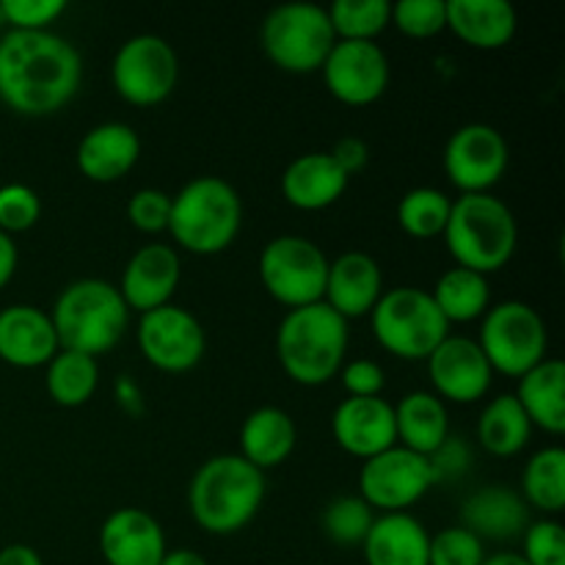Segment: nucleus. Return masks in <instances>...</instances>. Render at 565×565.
<instances>
[{
  "label": "nucleus",
  "instance_id": "f257e3e1",
  "mask_svg": "<svg viewBox=\"0 0 565 565\" xmlns=\"http://www.w3.org/2000/svg\"><path fill=\"white\" fill-rule=\"evenodd\" d=\"M83 81V58L53 31H9L0 36V103L20 116H53L72 103Z\"/></svg>",
  "mask_w": 565,
  "mask_h": 565
},
{
  "label": "nucleus",
  "instance_id": "f03ea898",
  "mask_svg": "<svg viewBox=\"0 0 565 565\" xmlns=\"http://www.w3.org/2000/svg\"><path fill=\"white\" fill-rule=\"evenodd\" d=\"M265 500V472L235 456H213L188 486V508L204 533L235 535L257 516Z\"/></svg>",
  "mask_w": 565,
  "mask_h": 565
},
{
  "label": "nucleus",
  "instance_id": "7ed1b4c3",
  "mask_svg": "<svg viewBox=\"0 0 565 565\" xmlns=\"http://www.w3.org/2000/svg\"><path fill=\"white\" fill-rule=\"evenodd\" d=\"M351 329L329 303L287 309L276 329V359L287 379L301 386H320L337 379L345 364Z\"/></svg>",
  "mask_w": 565,
  "mask_h": 565
},
{
  "label": "nucleus",
  "instance_id": "20e7f679",
  "mask_svg": "<svg viewBox=\"0 0 565 565\" xmlns=\"http://www.w3.org/2000/svg\"><path fill=\"white\" fill-rule=\"evenodd\" d=\"M50 320L58 337V351L99 359L121 342L130 323V309L119 287L110 281L77 279L58 292Z\"/></svg>",
  "mask_w": 565,
  "mask_h": 565
},
{
  "label": "nucleus",
  "instance_id": "39448f33",
  "mask_svg": "<svg viewBox=\"0 0 565 565\" xmlns=\"http://www.w3.org/2000/svg\"><path fill=\"white\" fill-rule=\"evenodd\" d=\"M441 237L456 265L489 276L505 268L516 254L519 224L511 207L494 193H463L452 199Z\"/></svg>",
  "mask_w": 565,
  "mask_h": 565
},
{
  "label": "nucleus",
  "instance_id": "423d86ee",
  "mask_svg": "<svg viewBox=\"0 0 565 565\" xmlns=\"http://www.w3.org/2000/svg\"><path fill=\"white\" fill-rule=\"evenodd\" d=\"M243 224L241 193L221 177H196L171 196L169 235L185 252L210 257L235 243Z\"/></svg>",
  "mask_w": 565,
  "mask_h": 565
},
{
  "label": "nucleus",
  "instance_id": "0eeeda50",
  "mask_svg": "<svg viewBox=\"0 0 565 565\" xmlns=\"http://www.w3.org/2000/svg\"><path fill=\"white\" fill-rule=\"evenodd\" d=\"M370 326L392 356L403 362H425L450 337V323L423 287H392L370 312Z\"/></svg>",
  "mask_w": 565,
  "mask_h": 565
},
{
  "label": "nucleus",
  "instance_id": "6e6552de",
  "mask_svg": "<svg viewBox=\"0 0 565 565\" xmlns=\"http://www.w3.org/2000/svg\"><path fill=\"white\" fill-rule=\"evenodd\" d=\"M263 50L270 64L292 75L320 72L337 44L329 11L318 3H281L263 22Z\"/></svg>",
  "mask_w": 565,
  "mask_h": 565
},
{
  "label": "nucleus",
  "instance_id": "1a4fd4ad",
  "mask_svg": "<svg viewBox=\"0 0 565 565\" xmlns=\"http://www.w3.org/2000/svg\"><path fill=\"white\" fill-rule=\"evenodd\" d=\"M475 342L494 373L522 379L546 359L550 331L539 309L524 301H502L480 318V334Z\"/></svg>",
  "mask_w": 565,
  "mask_h": 565
},
{
  "label": "nucleus",
  "instance_id": "9d476101",
  "mask_svg": "<svg viewBox=\"0 0 565 565\" xmlns=\"http://www.w3.org/2000/svg\"><path fill=\"white\" fill-rule=\"evenodd\" d=\"M329 257L318 243L301 235H279L259 254V279L268 296L287 309L323 301Z\"/></svg>",
  "mask_w": 565,
  "mask_h": 565
},
{
  "label": "nucleus",
  "instance_id": "9b49d317",
  "mask_svg": "<svg viewBox=\"0 0 565 565\" xmlns=\"http://www.w3.org/2000/svg\"><path fill=\"white\" fill-rule=\"evenodd\" d=\"M180 77V58L174 47L158 33L130 36L114 55L110 81L125 103L152 108L171 97Z\"/></svg>",
  "mask_w": 565,
  "mask_h": 565
},
{
  "label": "nucleus",
  "instance_id": "f8f14e48",
  "mask_svg": "<svg viewBox=\"0 0 565 565\" xmlns=\"http://www.w3.org/2000/svg\"><path fill=\"white\" fill-rule=\"evenodd\" d=\"M434 486L436 475L428 458L401 445L367 458L359 472V497L381 513H406Z\"/></svg>",
  "mask_w": 565,
  "mask_h": 565
},
{
  "label": "nucleus",
  "instance_id": "ddd939ff",
  "mask_svg": "<svg viewBox=\"0 0 565 565\" xmlns=\"http://www.w3.org/2000/svg\"><path fill=\"white\" fill-rule=\"evenodd\" d=\"M138 351L154 370L169 375L191 373L207 351L202 323L177 303L143 312L136 329Z\"/></svg>",
  "mask_w": 565,
  "mask_h": 565
},
{
  "label": "nucleus",
  "instance_id": "4468645a",
  "mask_svg": "<svg viewBox=\"0 0 565 565\" xmlns=\"http://www.w3.org/2000/svg\"><path fill=\"white\" fill-rule=\"evenodd\" d=\"M511 149L497 127L472 121L447 138L445 174L452 188L463 193H491L505 177Z\"/></svg>",
  "mask_w": 565,
  "mask_h": 565
},
{
  "label": "nucleus",
  "instance_id": "2eb2a0df",
  "mask_svg": "<svg viewBox=\"0 0 565 565\" xmlns=\"http://www.w3.org/2000/svg\"><path fill=\"white\" fill-rule=\"evenodd\" d=\"M331 97L351 108H364L390 88V58L375 42H340L320 66Z\"/></svg>",
  "mask_w": 565,
  "mask_h": 565
},
{
  "label": "nucleus",
  "instance_id": "dca6fc26",
  "mask_svg": "<svg viewBox=\"0 0 565 565\" xmlns=\"http://www.w3.org/2000/svg\"><path fill=\"white\" fill-rule=\"evenodd\" d=\"M425 362H428L434 395L441 401L469 406L489 395L494 370L472 337L450 334Z\"/></svg>",
  "mask_w": 565,
  "mask_h": 565
},
{
  "label": "nucleus",
  "instance_id": "f3484780",
  "mask_svg": "<svg viewBox=\"0 0 565 565\" xmlns=\"http://www.w3.org/2000/svg\"><path fill=\"white\" fill-rule=\"evenodd\" d=\"M331 436L348 456L367 461L397 445L395 406L386 397H345L331 417Z\"/></svg>",
  "mask_w": 565,
  "mask_h": 565
},
{
  "label": "nucleus",
  "instance_id": "a211bd4d",
  "mask_svg": "<svg viewBox=\"0 0 565 565\" xmlns=\"http://www.w3.org/2000/svg\"><path fill=\"white\" fill-rule=\"evenodd\" d=\"M182 279V263L177 248L169 243H147L130 257L121 270L119 292L127 309L136 312H152L166 307L174 298Z\"/></svg>",
  "mask_w": 565,
  "mask_h": 565
},
{
  "label": "nucleus",
  "instance_id": "6ab92c4d",
  "mask_svg": "<svg viewBox=\"0 0 565 565\" xmlns=\"http://www.w3.org/2000/svg\"><path fill=\"white\" fill-rule=\"evenodd\" d=\"M99 552L108 565H160L169 544L158 519L141 508H119L99 527Z\"/></svg>",
  "mask_w": 565,
  "mask_h": 565
},
{
  "label": "nucleus",
  "instance_id": "aec40b11",
  "mask_svg": "<svg viewBox=\"0 0 565 565\" xmlns=\"http://www.w3.org/2000/svg\"><path fill=\"white\" fill-rule=\"evenodd\" d=\"M381 296H384V274L370 254L345 252L337 259H329L323 303H329L340 318H364L373 312Z\"/></svg>",
  "mask_w": 565,
  "mask_h": 565
},
{
  "label": "nucleus",
  "instance_id": "412c9836",
  "mask_svg": "<svg viewBox=\"0 0 565 565\" xmlns=\"http://www.w3.org/2000/svg\"><path fill=\"white\" fill-rule=\"evenodd\" d=\"M58 353L53 320L31 303H11L0 309V362L20 370L47 364Z\"/></svg>",
  "mask_w": 565,
  "mask_h": 565
},
{
  "label": "nucleus",
  "instance_id": "4be33fe9",
  "mask_svg": "<svg viewBox=\"0 0 565 565\" xmlns=\"http://www.w3.org/2000/svg\"><path fill=\"white\" fill-rule=\"evenodd\" d=\"M141 158V138L125 121H103L77 143V169L86 180L108 185L130 174Z\"/></svg>",
  "mask_w": 565,
  "mask_h": 565
},
{
  "label": "nucleus",
  "instance_id": "5701e85b",
  "mask_svg": "<svg viewBox=\"0 0 565 565\" xmlns=\"http://www.w3.org/2000/svg\"><path fill=\"white\" fill-rule=\"evenodd\" d=\"M348 180L351 177L334 163L329 152H307L298 154L281 174V196L290 207L318 213L340 202Z\"/></svg>",
  "mask_w": 565,
  "mask_h": 565
},
{
  "label": "nucleus",
  "instance_id": "b1692460",
  "mask_svg": "<svg viewBox=\"0 0 565 565\" xmlns=\"http://www.w3.org/2000/svg\"><path fill=\"white\" fill-rule=\"evenodd\" d=\"M530 524V508L513 489L486 486L467 497L461 508V527L478 535L480 541H513L522 539Z\"/></svg>",
  "mask_w": 565,
  "mask_h": 565
},
{
  "label": "nucleus",
  "instance_id": "393cba45",
  "mask_svg": "<svg viewBox=\"0 0 565 565\" xmlns=\"http://www.w3.org/2000/svg\"><path fill=\"white\" fill-rule=\"evenodd\" d=\"M447 28L475 50H500L519 31V14L508 0H447Z\"/></svg>",
  "mask_w": 565,
  "mask_h": 565
},
{
  "label": "nucleus",
  "instance_id": "a878e982",
  "mask_svg": "<svg viewBox=\"0 0 565 565\" xmlns=\"http://www.w3.org/2000/svg\"><path fill=\"white\" fill-rule=\"evenodd\" d=\"M367 565H428L430 533L412 513L375 516L362 544Z\"/></svg>",
  "mask_w": 565,
  "mask_h": 565
},
{
  "label": "nucleus",
  "instance_id": "bb28decb",
  "mask_svg": "<svg viewBox=\"0 0 565 565\" xmlns=\"http://www.w3.org/2000/svg\"><path fill=\"white\" fill-rule=\"evenodd\" d=\"M298 445L296 419L279 406H259L243 419L241 428V452L259 472L276 469L292 456Z\"/></svg>",
  "mask_w": 565,
  "mask_h": 565
},
{
  "label": "nucleus",
  "instance_id": "cd10ccee",
  "mask_svg": "<svg viewBox=\"0 0 565 565\" xmlns=\"http://www.w3.org/2000/svg\"><path fill=\"white\" fill-rule=\"evenodd\" d=\"M397 445L417 456L430 458L450 436V414L434 392H408L395 406Z\"/></svg>",
  "mask_w": 565,
  "mask_h": 565
},
{
  "label": "nucleus",
  "instance_id": "c85d7f7f",
  "mask_svg": "<svg viewBox=\"0 0 565 565\" xmlns=\"http://www.w3.org/2000/svg\"><path fill=\"white\" fill-rule=\"evenodd\" d=\"M516 401L533 428L552 436L565 434V364L561 359L546 356L524 373L519 379Z\"/></svg>",
  "mask_w": 565,
  "mask_h": 565
},
{
  "label": "nucleus",
  "instance_id": "c756f323",
  "mask_svg": "<svg viewBox=\"0 0 565 565\" xmlns=\"http://www.w3.org/2000/svg\"><path fill=\"white\" fill-rule=\"evenodd\" d=\"M430 298L450 326L472 323V320L483 318L491 307L489 276L452 265L450 270L439 276V281L430 290Z\"/></svg>",
  "mask_w": 565,
  "mask_h": 565
},
{
  "label": "nucleus",
  "instance_id": "7c9ffc66",
  "mask_svg": "<svg viewBox=\"0 0 565 565\" xmlns=\"http://www.w3.org/2000/svg\"><path fill=\"white\" fill-rule=\"evenodd\" d=\"M533 425L519 406L516 395L491 397L478 419V441L497 458H511L530 445Z\"/></svg>",
  "mask_w": 565,
  "mask_h": 565
},
{
  "label": "nucleus",
  "instance_id": "2f4dec72",
  "mask_svg": "<svg viewBox=\"0 0 565 565\" xmlns=\"http://www.w3.org/2000/svg\"><path fill=\"white\" fill-rule=\"evenodd\" d=\"M522 500L527 508L550 516H561L565 508V450L544 447L535 452L522 472Z\"/></svg>",
  "mask_w": 565,
  "mask_h": 565
},
{
  "label": "nucleus",
  "instance_id": "473e14b6",
  "mask_svg": "<svg viewBox=\"0 0 565 565\" xmlns=\"http://www.w3.org/2000/svg\"><path fill=\"white\" fill-rule=\"evenodd\" d=\"M47 384L50 401L64 408H77L94 397L99 386V364L97 359L75 351H58L47 362Z\"/></svg>",
  "mask_w": 565,
  "mask_h": 565
},
{
  "label": "nucleus",
  "instance_id": "72a5a7b5",
  "mask_svg": "<svg viewBox=\"0 0 565 565\" xmlns=\"http://www.w3.org/2000/svg\"><path fill=\"white\" fill-rule=\"evenodd\" d=\"M452 199L439 188H412L397 204V224L414 241H430L445 232Z\"/></svg>",
  "mask_w": 565,
  "mask_h": 565
},
{
  "label": "nucleus",
  "instance_id": "f704fd0d",
  "mask_svg": "<svg viewBox=\"0 0 565 565\" xmlns=\"http://www.w3.org/2000/svg\"><path fill=\"white\" fill-rule=\"evenodd\" d=\"M331 28L340 42H375L390 25V0H337L329 9Z\"/></svg>",
  "mask_w": 565,
  "mask_h": 565
},
{
  "label": "nucleus",
  "instance_id": "c9c22d12",
  "mask_svg": "<svg viewBox=\"0 0 565 565\" xmlns=\"http://www.w3.org/2000/svg\"><path fill=\"white\" fill-rule=\"evenodd\" d=\"M375 522V511L359 494H342L323 508V533L337 546H362L370 527Z\"/></svg>",
  "mask_w": 565,
  "mask_h": 565
},
{
  "label": "nucleus",
  "instance_id": "e433bc0d",
  "mask_svg": "<svg viewBox=\"0 0 565 565\" xmlns=\"http://www.w3.org/2000/svg\"><path fill=\"white\" fill-rule=\"evenodd\" d=\"M390 22L408 39H430L447 28V0H401Z\"/></svg>",
  "mask_w": 565,
  "mask_h": 565
},
{
  "label": "nucleus",
  "instance_id": "4c0bfd02",
  "mask_svg": "<svg viewBox=\"0 0 565 565\" xmlns=\"http://www.w3.org/2000/svg\"><path fill=\"white\" fill-rule=\"evenodd\" d=\"M483 541L467 527H445L430 535L428 565H483Z\"/></svg>",
  "mask_w": 565,
  "mask_h": 565
},
{
  "label": "nucleus",
  "instance_id": "58836bf2",
  "mask_svg": "<svg viewBox=\"0 0 565 565\" xmlns=\"http://www.w3.org/2000/svg\"><path fill=\"white\" fill-rule=\"evenodd\" d=\"M42 218V199L31 185L22 182H9L0 185V232L17 235L28 232Z\"/></svg>",
  "mask_w": 565,
  "mask_h": 565
},
{
  "label": "nucleus",
  "instance_id": "ea45409f",
  "mask_svg": "<svg viewBox=\"0 0 565 565\" xmlns=\"http://www.w3.org/2000/svg\"><path fill=\"white\" fill-rule=\"evenodd\" d=\"M527 565H565V530L557 519L530 522L522 533V552Z\"/></svg>",
  "mask_w": 565,
  "mask_h": 565
},
{
  "label": "nucleus",
  "instance_id": "a19ab883",
  "mask_svg": "<svg viewBox=\"0 0 565 565\" xmlns=\"http://www.w3.org/2000/svg\"><path fill=\"white\" fill-rule=\"evenodd\" d=\"M171 196L160 188H141L127 202V218L143 235H160L169 230Z\"/></svg>",
  "mask_w": 565,
  "mask_h": 565
},
{
  "label": "nucleus",
  "instance_id": "79ce46f5",
  "mask_svg": "<svg viewBox=\"0 0 565 565\" xmlns=\"http://www.w3.org/2000/svg\"><path fill=\"white\" fill-rule=\"evenodd\" d=\"M66 11L64 0H3L0 17L11 31H47Z\"/></svg>",
  "mask_w": 565,
  "mask_h": 565
},
{
  "label": "nucleus",
  "instance_id": "37998d69",
  "mask_svg": "<svg viewBox=\"0 0 565 565\" xmlns=\"http://www.w3.org/2000/svg\"><path fill=\"white\" fill-rule=\"evenodd\" d=\"M340 381L348 397H381L386 386V373L373 359H351L342 364Z\"/></svg>",
  "mask_w": 565,
  "mask_h": 565
},
{
  "label": "nucleus",
  "instance_id": "c03bdc74",
  "mask_svg": "<svg viewBox=\"0 0 565 565\" xmlns=\"http://www.w3.org/2000/svg\"><path fill=\"white\" fill-rule=\"evenodd\" d=\"M428 461H430V467H434L436 483H441V480L458 478V475L467 472L469 450H467V445H463V439H458V436H447L445 445H441L439 450L428 458Z\"/></svg>",
  "mask_w": 565,
  "mask_h": 565
},
{
  "label": "nucleus",
  "instance_id": "a18cd8bd",
  "mask_svg": "<svg viewBox=\"0 0 565 565\" xmlns=\"http://www.w3.org/2000/svg\"><path fill=\"white\" fill-rule=\"evenodd\" d=\"M331 158H334V163L340 166L342 171H345L348 177L356 174V171H362L364 166H367L370 160V149L367 143L362 141V138H340V141L334 143V149H331Z\"/></svg>",
  "mask_w": 565,
  "mask_h": 565
},
{
  "label": "nucleus",
  "instance_id": "49530a36",
  "mask_svg": "<svg viewBox=\"0 0 565 565\" xmlns=\"http://www.w3.org/2000/svg\"><path fill=\"white\" fill-rule=\"evenodd\" d=\"M17 259H20V252H17L14 237L0 232V290L11 281L17 270Z\"/></svg>",
  "mask_w": 565,
  "mask_h": 565
},
{
  "label": "nucleus",
  "instance_id": "de8ad7c7",
  "mask_svg": "<svg viewBox=\"0 0 565 565\" xmlns=\"http://www.w3.org/2000/svg\"><path fill=\"white\" fill-rule=\"evenodd\" d=\"M0 565H44V561L33 546L9 544L0 550Z\"/></svg>",
  "mask_w": 565,
  "mask_h": 565
},
{
  "label": "nucleus",
  "instance_id": "09e8293b",
  "mask_svg": "<svg viewBox=\"0 0 565 565\" xmlns=\"http://www.w3.org/2000/svg\"><path fill=\"white\" fill-rule=\"evenodd\" d=\"M160 565H210L199 552L193 550H169Z\"/></svg>",
  "mask_w": 565,
  "mask_h": 565
},
{
  "label": "nucleus",
  "instance_id": "8fccbe9b",
  "mask_svg": "<svg viewBox=\"0 0 565 565\" xmlns=\"http://www.w3.org/2000/svg\"><path fill=\"white\" fill-rule=\"evenodd\" d=\"M483 565H527L519 552H497V555H486Z\"/></svg>",
  "mask_w": 565,
  "mask_h": 565
}]
</instances>
